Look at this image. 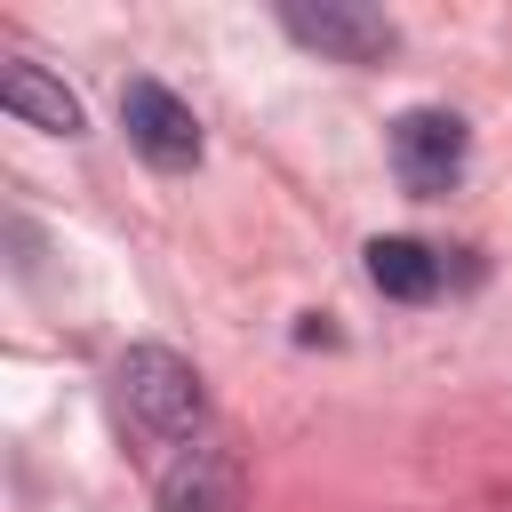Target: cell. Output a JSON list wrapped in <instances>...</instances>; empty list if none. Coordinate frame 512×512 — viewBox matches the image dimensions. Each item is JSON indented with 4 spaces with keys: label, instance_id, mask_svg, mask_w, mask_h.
<instances>
[{
    "label": "cell",
    "instance_id": "obj_1",
    "mask_svg": "<svg viewBox=\"0 0 512 512\" xmlns=\"http://www.w3.org/2000/svg\"><path fill=\"white\" fill-rule=\"evenodd\" d=\"M112 416H120L128 440L176 456V448L200 440L208 392H200V376H192L184 352H168V344H136V352H120V368H112Z\"/></svg>",
    "mask_w": 512,
    "mask_h": 512
},
{
    "label": "cell",
    "instance_id": "obj_2",
    "mask_svg": "<svg viewBox=\"0 0 512 512\" xmlns=\"http://www.w3.org/2000/svg\"><path fill=\"white\" fill-rule=\"evenodd\" d=\"M464 160H472V128H464L448 104H416V112L392 120V176H400L416 200L456 192Z\"/></svg>",
    "mask_w": 512,
    "mask_h": 512
},
{
    "label": "cell",
    "instance_id": "obj_3",
    "mask_svg": "<svg viewBox=\"0 0 512 512\" xmlns=\"http://www.w3.org/2000/svg\"><path fill=\"white\" fill-rule=\"evenodd\" d=\"M280 32L304 40V48H320L328 64H384V56L400 48L392 16H376V8H360V0H288V8H280Z\"/></svg>",
    "mask_w": 512,
    "mask_h": 512
},
{
    "label": "cell",
    "instance_id": "obj_4",
    "mask_svg": "<svg viewBox=\"0 0 512 512\" xmlns=\"http://www.w3.org/2000/svg\"><path fill=\"white\" fill-rule=\"evenodd\" d=\"M120 128H128V144H136L152 168H192V160H200V120H192V104H184L176 88H160V80H128V88H120Z\"/></svg>",
    "mask_w": 512,
    "mask_h": 512
},
{
    "label": "cell",
    "instance_id": "obj_5",
    "mask_svg": "<svg viewBox=\"0 0 512 512\" xmlns=\"http://www.w3.org/2000/svg\"><path fill=\"white\" fill-rule=\"evenodd\" d=\"M240 488H248L240 456L208 432L160 464V512H240Z\"/></svg>",
    "mask_w": 512,
    "mask_h": 512
},
{
    "label": "cell",
    "instance_id": "obj_6",
    "mask_svg": "<svg viewBox=\"0 0 512 512\" xmlns=\"http://www.w3.org/2000/svg\"><path fill=\"white\" fill-rule=\"evenodd\" d=\"M0 104H8L16 120L48 128V136H80V96H72L64 80H48L40 64H8V72H0Z\"/></svg>",
    "mask_w": 512,
    "mask_h": 512
},
{
    "label": "cell",
    "instance_id": "obj_7",
    "mask_svg": "<svg viewBox=\"0 0 512 512\" xmlns=\"http://www.w3.org/2000/svg\"><path fill=\"white\" fill-rule=\"evenodd\" d=\"M368 280H376L392 304H432V296H440V256H432L424 240L384 232V240H368Z\"/></svg>",
    "mask_w": 512,
    "mask_h": 512
}]
</instances>
